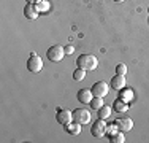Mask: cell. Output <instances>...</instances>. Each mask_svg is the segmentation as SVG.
Listing matches in <instances>:
<instances>
[{"mask_svg":"<svg viewBox=\"0 0 149 143\" xmlns=\"http://www.w3.org/2000/svg\"><path fill=\"white\" fill-rule=\"evenodd\" d=\"M116 73L118 75H125L127 73V65L125 64H118V65H116Z\"/></svg>","mask_w":149,"mask_h":143,"instance_id":"cell-21","label":"cell"},{"mask_svg":"<svg viewBox=\"0 0 149 143\" xmlns=\"http://www.w3.org/2000/svg\"><path fill=\"white\" fill-rule=\"evenodd\" d=\"M109 142L111 143H124L125 142V135H124L122 130H118V132L109 135Z\"/></svg>","mask_w":149,"mask_h":143,"instance_id":"cell-16","label":"cell"},{"mask_svg":"<svg viewBox=\"0 0 149 143\" xmlns=\"http://www.w3.org/2000/svg\"><path fill=\"white\" fill-rule=\"evenodd\" d=\"M63 56H65V49L60 45L49 46L48 51H46V57H48V60H51V62H60V60L63 59Z\"/></svg>","mask_w":149,"mask_h":143,"instance_id":"cell-2","label":"cell"},{"mask_svg":"<svg viewBox=\"0 0 149 143\" xmlns=\"http://www.w3.org/2000/svg\"><path fill=\"white\" fill-rule=\"evenodd\" d=\"M119 99L124 100V102H127V103L132 102V100H133V91H132V89H125V88L120 89V91H119Z\"/></svg>","mask_w":149,"mask_h":143,"instance_id":"cell-14","label":"cell"},{"mask_svg":"<svg viewBox=\"0 0 149 143\" xmlns=\"http://www.w3.org/2000/svg\"><path fill=\"white\" fill-rule=\"evenodd\" d=\"M114 2H116V3H122L124 0H114Z\"/></svg>","mask_w":149,"mask_h":143,"instance_id":"cell-24","label":"cell"},{"mask_svg":"<svg viewBox=\"0 0 149 143\" xmlns=\"http://www.w3.org/2000/svg\"><path fill=\"white\" fill-rule=\"evenodd\" d=\"M127 110H129V103L127 102H124V100H114V103H113V111H116L118 114H124V113H127Z\"/></svg>","mask_w":149,"mask_h":143,"instance_id":"cell-12","label":"cell"},{"mask_svg":"<svg viewBox=\"0 0 149 143\" xmlns=\"http://www.w3.org/2000/svg\"><path fill=\"white\" fill-rule=\"evenodd\" d=\"M76 65L81 67V69H84L86 72H91V70L97 69L98 60H97V57L92 56V54H81V56H78V59H76Z\"/></svg>","mask_w":149,"mask_h":143,"instance_id":"cell-1","label":"cell"},{"mask_svg":"<svg viewBox=\"0 0 149 143\" xmlns=\"http://www.w3.org/2000/svg\"><path fill=\"white\" fill-rule=\"evenodd\" d=\"M92 94L97 95V97H105V95H108L109 92V84L106 83V81H97V83H94L92 86Z\"/></svg>","mask_w":149,"mask_h":143,"instance_id":"cell-6","label":"cell"},{"mask_svg":"<svg viewBox=\"0 0 149 143\" xmlns=\"http://www.w3.org/2000/svg\"><path fill=\"white\" fill-rule=\"evenodd\" d=\"M41 11H40L37 3H27V5L24 6V16H26L27 19H37Z\"/></svg>","mask_w":149,"mask_h":143,"instance_id":"cell-8","label":"cell"},{"mask_svg":"<svg viewBox=\"0 0 149 143\" xmlns=\"http://www.w3.org/2000/svg\"><path fill=\"white\" fill-rule=\"evenodd\" d=\"M118 130H119V127H118V124H116V123L106 124V134H108V135L114 134V132H118Z\"/></svg>","mask_w":149,"mask_h":143,"instance_id":"cell-20","label":"cell"},{"mask_svg":"<svg viewBox=\"0 0 149 143\" xmlns=\"http://www.w3.org/2000/svg\"><path fill=\"white\" fill-rule=\"evenodd\" d=\"M89 105H91V108H92V110H95V111H97V110L100 108V107H103V105H105V103H103V97H97V95H94Z\"/></svg>","mask_w":149,"mask_h":143,"instance_id":"cell-17","label":"cell"},{"mask_svg":"<svg viewBox=\"0 0 149 143\" xmlns=\"http://www.w3.org/2000/svg\"><path fill=\"white\" fill-rule=\"evenodd\" d=\"M84 76H86V70L81 69V67H78V69L73 72V80H74V81H81V80H84Z\"/></svg>","mask_w":149,"mask_h":143,"instance_id":"cell-18","label":"cell"},{"mask_svg":"<svg viewBox=\"0 0 149 143\" xmlns=\"http://www.w3.org/2000/svg\"><path fill=\"white\" fill-rule=\"evenodd\" d=\"M56 119H57V123L60 124V126L67 127L73 121V111H70V110H57Z\"/></svg>","mask_w":149,"mask_h":143,"instance_id":"cell-5","label":"cell"},{"mask_svg":"<svg viewBox=\"0 0 149 143\" xmlns=\"http://www.w3.org/2000/svg\"><path fill=\"white\" fill-rule=\"evenodd\" d=\"M116 124H118V127H119V130H122V132H129V130H132L133 129V121L130 119V118H119V119H116L114 121Z\"/></svg>","mask_w":149,"mask_h":143,"instance_id":"cell-11","label":"cell"},{"mask_svg":"<svg viewBox=\"0 0 149 143\" xmlns=\"http://www.w3.org/2000/svg\"><path fill=\"white\" fill-rule=\"evenodd\" d=\"M92 97H94V94H92V89H87V88L79 89V91H78V94H76L78 102H81V103H91Z\"/></svg>","mask_w":149,"mask_h":143,"instance_id":"cell-10","label":"cell"},{"mask_svg":"<svg viewBox=\"0 0 149 143\" xmlns=\"http://www.w3.org/2000/svg\"><path fill=\"white\" fill-rule=\"evenodd\" d=\"M37 5H38V8H40L41 13H46L49 10V2H48V0H40Z\"/></svg>","mask_w":149,"mask_h":143,"instance_id":"cell-19","label":"cell"},{"mask_svg":"<svg viewBox=\"0 0 149 143\" xmlns=\"http://www.w3.org/2000/svg\"><path fill=\"white\" fill-rule=\"evenodd\" d=\"M63 49H65V54H73V53H74V48H73V46H65Z\"/></svg>","mask_w":149,"mask_h":143,"instance_id":"cell-22","label":"cell"},{"mask_svg":"<svg viewBox=\"0 0 149 143\" xmlns=\"http://www.w3.org/2000/svg\"><path fill=\"white\" fill-rule=\"evenodd\" d=\"M91 134L94 135V137H97V138L103 137V135L106 134V123H105V119H100V118H98V119L92 124Z\"/></svg>","mask_w":149,"mask_h":143,"instance_id":"cell-7","label":"cell"},{"mask_svg":"<svg viewBox=\"0 0 149 143\" xmlns=\"http://www.w3.org/2000/svg\"><path fill=\"white\" fill-rule=\"evenodd\" d=\"M65 130L68 132L70 135H79L81 134V124L76 123V121H72V123L65 127Z\"/></svg>","mask_w":149,"mask_h":143,"instance_id":"cell-13","label":"cell"},{"mask_svg":"<svg viewBox=\"0 0 149 143\" xmlns=\"http://www.w3.org/2000/svg\"><path fill=\"white\" fill-rule=\"evenodd\" d=\"M26 2H27V3H38L40 0H26Z\"/></svg>","mask_w":149,"mask_h":143,"instance_id":"cell-23","label":"cell"},{"mask_svg":"<svg viewBox=\"0 0 149 143\" xmlns=\"http://www.w3.org/2000/svg\"><path fill=\"white\" fill-rule=\"evenodd\" d=\"M148 13H149V8H148Z\"/></svg>","mask_w":149,"mask_h":143,"instance_id":"cell-25","label":"cell"},{"mask_svg":"<svg viewBox=\"0 0 149 143\" xmlns=\"http://www.w3.org/2000/svg\"><path fill=\"white\" fill-rule=\"evenodd\" d=\"M109 88L114 89V91H120V89L125 88V75H118L116 73V76L111 78V81H109Z\"/></svg>","mask_w":149,"mask_h":143,"instance_id":"cell-9","label":"cell"},{"mask_svg":"<svg viewBox=\"0 0 149 143\" xmlns=\"http://www.w3.org/2000/svg\"><path fill=\"white\" fill-rule=\"evenodd\" d=\"M41 69H43V60H41V57L37 53H32L29 60H27V70L30 73H38Z\"/></svg>","mask_w":149,"mask_h":143,"instance_id":"cell-3","label":"cell"},{"mask_svg":"<svg viewBox=\"0 0 149 143\" xmlns=\"http://www.w3.org/2000/svg\"><path fill=\"white\" fill-rule=\"evenodd\" d=\"M111 107H108V105H103V107H100V108L97 110V116L100 118V119H108L109 116H111Z\"/></svg>","mask_w":149,"mask_h":143,"instance_id":"cell-15","label":"cell"},{"mask_svg":"<svg viewBox=\"0 0 149 143\" xmlns=\"http://www.w3.org/2000/svg\"><path fill=\"white\" fill-rule=\"evenodd\" d=\"M73 121L79 123L81 126H83V124H87L91 121L89 110H86V108H76V110H73Z\"/></svg>","mask_w":149,"mask_h":143,"instance_id":"cell-4","label":"cell"}]
</instances>
